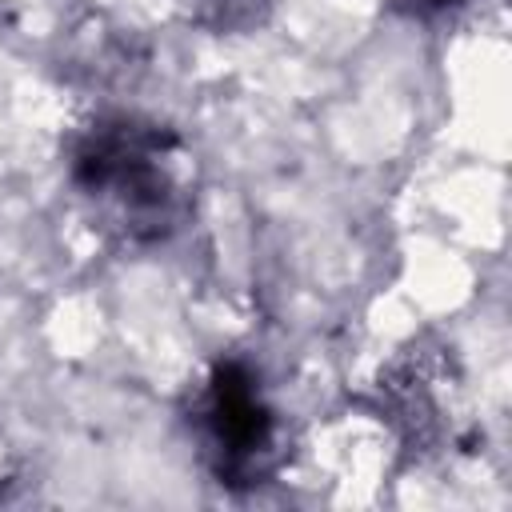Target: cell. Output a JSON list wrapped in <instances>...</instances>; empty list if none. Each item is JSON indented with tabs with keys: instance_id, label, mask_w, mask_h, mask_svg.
Masks as SVG:
<instances>
[{
	"instance_id": "6da1fadb",
	"label": "cell",
	"mask_w": 512,
	"mask_h": 512,
	"mask_svg": "<svg viewBox=\"0 0 512 512\" xmlns=\"http://www.w3.org/2000/svg\"><path fill=\"white\" fill-rule=\"evenodd\" d=\"M76 180L88 196H100L132 236H164L176 220V180L156 132L132 124L96 128L76 156Z\"/></svg>"
},
{
	"instance_id": "7a4b0ae2",
	"label": "cell",
	"mask_w": 512,
	"mask_h": 512,
	"mask_svg": "<svg viewBox=\"0 0 512 512\" xmlns=\"http://www.w3.org/2000/svg\"><path fill=\"white\" fill-rule=\"evenodd\" d=\"M204 424L212 448L220 452V476L256 480L264 472V456L272 452V416L264 412L244 368L228 364L216 372L204 404Z\"/></svg>"
}]
</instances>
